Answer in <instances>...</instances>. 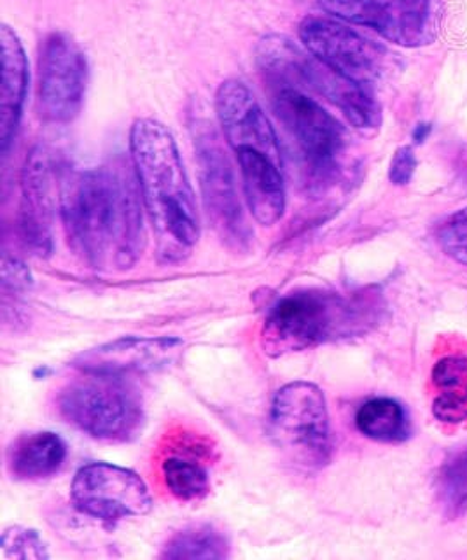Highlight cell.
I'll list each match as a JSON object with an SVG mask.
<instances>
[{"label":"cell","instance_id":"cell-1","mask_svg":"<svg viewBox=\"0 0 467 560\" xmlns=\"http://www.w3.org/2000/svg\"><path fill=\"white\" fill-rule=\"evenodd\" d=\"M139 180L121 166L67 177L61 218L72 249L95 270H128L145 247Z\"/></svg>","mask_w":467,"mask_h":560},{"label":"cell","instance_id":"cell-2","mask_svg":"<svg viewBox=\"0 0 467 560\" xmlns=\"http://www.w3.org/2000/svg\"><path fill=\"white\" fill-rule=\"evenodd\" d=\"M130 153L157 258L183 261L200 241V214L177 142L162 121L140 118L131 125Z\"/></svg>","mask_w":467,"mask_h":560},{"label":"cell","instance_id":"cell-3","mask_svg":"<svg viewBox=\"0 0 467 560\" xmlns=\"http://www.w3.org/2000/svg\"><path fill=\"white\" fill-rule=\"evenodd\" d=\"M215 113L238 162L250 214L262 226H273L285 212L284 160L276 128L241 79L218 88Z\"/></svg>","mask_w":467,"mask_h":560},{"label":"cell","instance_id":"cell-4","mask_svg":"<svg viewBox=\"0 0 467 560\" xmlns=\"http://www.w3.org/2000/svg\"><path fill=\"white\" fill-rule=\"evenodd\" d=\"M378 305L367 294L331 293L306 289L280 298L271 306L261 331V347L271 358L302 352L367 331Z\"/></svg>","mask_w":467,"mask_h":560},{"label":"cell","instance_id":"cell-5","mask_svg":"<svg viewBox=\"0 0 467 560\" xmlns=\"http://www.w3.org/2000/svg\"><path fill=\"white\" fill-rule=\"evenodd\" d=\"M256 60L268 84H285L308 95L323 96L337 105L359 130L381 127L382 109L373 90L352 83L282 35L262 37L256 49Z\"/></svg>","mask_w":467,"mask_h":560},{"label":"cell","instance_id":"cell-6","mask_svg":"<svg viewBox=\"0 0 467 560\" xmlns=\"http://www.w3.org/2000/svg\"><path fill=\"white\" fill-rule=\"evenodd\" d=\"M83 373L58 394V411L69 424L104 442L125 443L144 428V402L125 376Z\"/></svg>","mask_w":467,"mask_h":560},{"label":"cell","instance_id":"cell-7","mask_svg":"<svg viewBox=\"0 0 467 560\" xmlns=\"http://www.w3.org/2000/svg\"><path fill=\"white\" fill-rule=\"evenodd\" d=\"M271 107L293 145L306 184L324 188L340 171L346 130L308 93L285 84H270Z\"/></svg>","mask_w":467,"mask_h":560},{"label":"cell","instance_id":"cell-8","mask_svg":"<svg viewBox=\"0 0 467 560\" xmlns=\"http://www.w3.org/2000/svg\"><path fill=\"white\" fill-rule=\"evenodd\" d=\"M270 436L284 459L314 471L331 457V425L323 390L305 381L291 382L271 401Z\"/></svg>","mask_w":467,"mask_h":560},{"label":"cell","instance_id":"cell-9","mask_svg":"<svg viewBox=\"0 0 467 560\" xmlns=\"http://www.w3.org/2000/svg\"><path fill=\"white\" fill-rule=\"evenodd\" d=\"M297 34L312 57L359 86L373 90L384 74L387 49L337 20L305 18Z\"/></svg>","mask_w":467,"mask_h":560},{"label":"cell","instance_id":"cell-10","mask_svg":"<svg viewBox=\"0 0 467 560\" xmlns=\"http://www.w3.org/2000/svg\"><path fill=\"white\" fill-rule=\"evenodd\" d=\"M70 499L83 515L104 522L144 516L153 508L145 481L136 471L109 463L87 464L79 469Z\"/></svg>","mask_w":467,"mask_h":560},{"label":"cell","instance_id":"cell-11","mask_svg":"<svg viewBox=\"0 0 467 560\" xmlns=\"http://www.w3.org/2000/svg\"><path fill=\"white\" fill-rule=\"evenodd\" d=\"M337 20L366 26L390 43L420 48L436 37L433 0H317Z\"/></svg>","mask_w":467,"mask_h":560},{"label":"cell","instance_id":"cell-12","mask_svg":"<svg viewBox=\"0 0 467 560\" xmlns=\"http://www.w3.org/2000/svg\"><path fill=\"white\" fill-rule=\"evenodd\" d=\"M87 60L70 35L52 32L40 46L39 107L48 121L69 122L83 107Z\"/></svg>","mask_w":467,"mask_h":560},{"label":"cell","instance_id":"cell-13","mask_svg":"<svg viewBox=\"0 0 467 560\" xmlns=\"http://www.w3.org/2000/svg\"><path fill=\"white\" fill-rule=\"evenodd\" d=\"M55 162L43 145L26 156L22 172V203L17 228L26 247L37 256H49L52 250V186Z\"/></svg>","mask_w":467,"mask_h":560},{"label":"cell","instance_id":"cell-14","mask_svg":"<svg viewBox=\"0 0 467 560\" xmlns=\"http://www.w3.org/2000/svg\"><path fill=\"white\" fill-rule=\"evenodd\" d=\"M183 349L179 338H119L79 355L75 368L84 373L114 376L157 372L175 363Z\"/></svg>","mask_w":467,"mask_h":560},{"label":"cell","instance_id":"cell-15","mask_svg":"<svg viewBox=\"0 0 467 560\" xmlns=\"http://www.w3.org/2000/svg\"><path fill=\"white\" fill-rule=\"evenodd\" d=\"M201 189L207 210L223 236L235 242L244 241L245 223L241 201L236 195L232 166L214 131H203L198 137Z\"/></svg>","mask_w":467,"mask_h":560},{"label":"cell","instance_id":"cell-16","mask_svg":"<svg viewBox=\"0 0 467 560\" xmlns=\"http://www.w3.org/2000/svg\"><path fill=\"white\" fill-rule=\"evenodd\" d=\"M2 46V93H0V145L8 153L22 119L28 88V61L16 32L2 23L0 26Z\"/></svg>","mask_w":467,"mask_h":560},{"label":"cell","instance_id":"cell-17","mask_svg":"<svg viewBox=\"0 0 467 560\" xmlns=\"http://www.w3.org/2000/svg\"><path fill=\"white\" fill-rule=\"evenodd\" d=\"M67 446L51 431L22 434L9 448V471L17 480H43L60 471L66 463Z\"/></svg>","mask_w":467,"mask_h":560},{"label":"cell","instance_id":"cell-18","mask_svg":"<svg viewBox=\"0 0 467 560\" xmlns=\"http://www.w3.org/2000/svg\"><path fill=\"white\" fill-rule=\"evenodd\" d=\"M433 411L436 419L451 424L467 420V354L440 359L433 370Z\"/></svg>","mask_w":467,"mask_h":560},{"label":"cell","instance_id":"cell-19","mask_svg":"<svg viewBox=\"0 0 467 560\" xmlns=\"http://www.w3.org/2000/svg\"><path fill=\"white\" fill-rule=\"evenodd\" d=\"M355 424L364 436L376 442H401L408 436L405 408L389 398H375L364 402L358 410Z\"/></svg>","mask_w":467,"mask_h":560},{"label":"cell","instance_id":"cell-20","mask_svg":"<svg viewBox=\"0 0 467 560\" xmlns=\"http://www.w3.org/2000/svg\"><path fill=\"white\" fill-rule=\"evenodd\" d=\"M230 556V542L221 530L212 525H192L175 534L166 542L165 559H226Z\"/></svg>","mask_w":467,"mask_h":560},{"label":"cell","instance_id":"cell-21","mask_svg":"<svg viewBox=\"0 0 467 560\" xmlns=\"http://www.w3.org/2000/svg\"><path fill=\"white\" fill-rule=\"evenodd\" d=\"M166 489L179 501H197L209 492V472L195 460L168 457L162 466Z\"/></svg>","mask_w":467,"mask_h":560},{"label":"cell","instance_id":"cell-22","mask_svg":"<svg viewBox=\"0 0 467 560\" xmlns=\"http://www.w3.org/2000/svg\"><path fill=\"white\" fill-rule=\"evenodd\" d=\"M437 490L443 506L451 515L464 512L467 508V448L455 452L451 459L443 464L437 475Z\"/></svg>","mask_w":467,"mask_h":560},{"label":"cell","instance_id":"cell-23","mask_svg":"<svg viewBox=\"0 0 467 560\" xmlns=\"http://www.w3.org/2000/svg\"><path fill=\"white\" fill-rule=\"evenodd\" d=\"M2 557L14 560L49 559L48 545L40 538L39 533L13 525L2 533Z\"/></svg>","mask_w":467,"mask_h":560},{"label":"cell","instance_id":"cell-24","mask_svg":"<svg viewBox=\"0 0 467 560\" xmlns=\"http://www.w3.org/2000/svg\"><path fill=\"white\" fill-rule=\"evenodd\" d=\"M437 238L452 259L467 267V207L446 219Z\"/></svg>","mask_w":467,"mask_h":560},{"label":"cell","instance_id":"cell-25","mask_svg":"<svg viewBox=\"0 0 467 560\" xmlns=\"http://www.w3.org/2000/svg\"><path fill=\"white\" fill-rule=\"evenodd\" d=\"M32 285V276L28 268L20 259L4 256L2 261V288L4 293H22Z\"/></svg>","mask_w":467,"mask_h":560},{"label":"cell","instance_id":"cell-26","mask_svg":"<svg viewBox=\"0 0 467 560\" xmlns=\"http://www.w3.org/2000/svg\"><path fill=\"white\" fill-rule=\"evenodd\" d=\"M417 158L410 145L399 148L394 154L393 163H390L389 177L394 184L405 186L410 183L411 177L416 174Z\"/></svg>","mask_w":467,"mask_h":560},{"label":"cell","instance_id":"cell-27","mask_svg":"<svg viewBox=\"0 0 467 560\" xmlns=\"http://www.w3.org/2000/svg\"><path fill=\"white\" fill-rule=\"evenodd\" d=\"M429 125H422V127H419V130L416 131V139L417 142H422V139H424L425 136L429 133Z\"/></svg>","mask_w":467,"mask_h":560}]
</instances>
